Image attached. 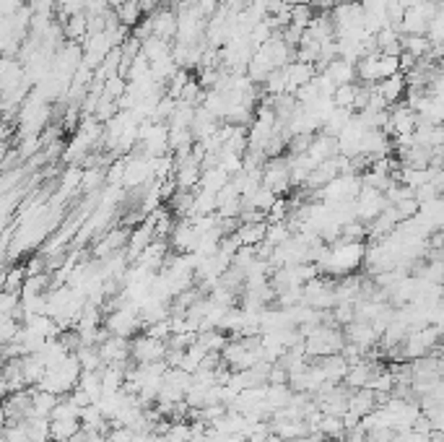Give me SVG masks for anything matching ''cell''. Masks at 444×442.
I'll use <instances>...</instances> for the list:
<instances>
[{
    "mask_svg": "<svg viewBox=\"0 0 444 442\" xmlns=\"http://www.w3.org/2000/svg\"><path fill=\"white\" fill-rule=\"evenodd\" d=\"M361 289H364V276H341L336 284V297H338V304L341 302H359V297H361Z\"/></svg>",
    "mask_w": 444,
    "mask_h": 442,
    "instance_id": "cell-19",
    "label": "cell"
},
{
    "mask_svg": "<svg viewBox=\"0 0 444 442\" xmlns=\"http://www.w3.org/2000/svg\"><path fill=\"white\" fill-rule=\"evenodd\" d=\"M263 185L271 187L275 195H286L294 187L291 183V162L283 157L268 159L263 166Z\"/></svg>",
    "mask_w": 444,
    "mask_h": 442,
    "instance_id": "cell-2",
    "label": "cell"
},
{
    "mask_svg": "<svg viewBox=\"0 0 444 442\" xmlns=\"http://www.w3.org/2000/svg\"><path fill=\"white\" fill-rule=\"evenodd\" d=\"M78 387H83V390L89 393L94 404H99L101 398H104V385H101V369H99V372H83L81 380H78Z\"/></svg>",
    "mask_w": 444,
    "mask_h": 442,
    "instance_id": "cell-34",
    "label": "cell"
},
{
    "mask_svg": "<svg viewBox=\"0 0 444 442\" xmlns=\"http://www.w3.org/2000/svg\"><path fill=\"white\" fill-rule=\"evenodd\" d=\"M27 278H29L27 266H8L6 268V276H3V292H21Z\"/></svg>",
    "mask_w": 444,
    "mask_h": 442,
    "instance_id": "cell-35",
    "label": "cell"
},
{
    "mask_svg": "<svg viewBox=\"0 0 444 442\" xmlns=\"http://www.w3.org/2000/svg\"><path fill=\"white\" fill-rule=\"evenodd\" d=\"M354 115H356V112L343 110V107H336V110L327 115L325 125H322V133H327V136H336V138H338V136H341V133L345 130V125L354 120Z\"/></svg>",
    "mask_w": 444,
    "mask_h": 442,
    "instance_id": "cell-24",
    "label": "cell"
},
{
    "mask_svg": "<svg viewBox=\"0 0 444 442\" xmlns=\"http://www.w3.org/2000/svg\"><path fill=\"white\" fill-rule=\"evenodd\" d=\"M101 185H107V169H99V166H91L83 172V183H81V190L83 193L94 195L99 190Z\"/></svg>",
    "mask_w": 444,
    "mask_h": 442,
    "instance_id": "cell-39",
    "label": "cell"
},
{
    "mask_svg": "<svg viewBox=\"0 0 444 442\" xmlns=\"http://www.w3.org/2000/svg\"><path fill=\"white\" fill-rule=\"evenodd\" d=\"M294 237L289 221H278V224H268V234H265V242H271L273 248H278L283 242H289Z\"/></svg>",
    "mask_w": 444,
    "mask_h": 442,
    "instance_id": "cell-42",
    "label": "cell"
},
{
    "mask_svg": "<svg viewBox=\"0 0 444 442\" xmlns=\"http://www.w3.org/2000/svg\"><path fill=\"white\" fill-rule=\"evenodd\" d=\"M436 198H442L439 195V190H436L434 185L431 183H427V185H421V187H416V201L424 206V203H431V201H436Z\"/></svg>",
    "mask_w": 444,
    "mask_h": 442,
    "instance_id": "cell-54",
    "label": "cell"
},
{
    "mask_svg": "<svg viewBox=\"0 0 444 442\" xmlns=\"http://www.w3.org/2000/svg\"><path fill=\"white\" fill-rule=\"evenodd\" d=\"M78 362H81L83 372H99L104 367V359H101L99 354V346H81L78 351H73Z\"/></svg>",
    "mask_w": 444,
    "mask_h": 442,
    "instance_id": "cell-33",
    "label": "cell"
},
{
    "mask_svg": "<svg viewBox=\"0 0 444 442\" xmlns=\"http://www.w3.org/2000/svg\"><path fill=\"white\" fill-rule=\"evenodd\" d=\"M387 206H390V203H387V198H385L382 190L361 187V193L356 198V216H359V221H364V224H372Z\"/></svg>",
    "mask_w": 444,
    "mask_h": 442,
    "instance_id": "cell-3",
    "label": "cell"
},
{
    "mask_svg": "<svg viewBox=\"0 0 444 442\" xmlns=\"http://www.w3.org/2000/svg\"><path fill=\"white\" fill-rule=\"evenodd\" d=\"M136 440V432L125 427V424H117V427H112L107 432V442H133Z\"/></svg>",
    "mask_w": 444,
    "mask_h": 442,
    "instance_id": "cell-53",
    "label": "cell"
},
{
    "mask_svg": "<svg viewBox=\"0 0 444 442\" xmlns=\"http://www.w3.org/2000/svg\"><path fill=\"white\" fill-rule=\"evenodd\" d=\"M315 19V6H309V3H296V6H291V24L299 29H307Z\"/></svg>",
    "mask_w": 444,
    "mask_h": 442,
    "instance_id": "cell-44",
    "label": "cell"
},
{
    "mask_svg": "<svg viewBox=\"0 0 444 442\" xmlns=\"http://www.w3.org/2000/svg\"><path fill=\"white\" fill-rule=\"evenodd\" d=\"M333 320L336 325H351L356 320V302H341L333 307Z\"/></svg>",
    "mask_w": 444,
    "mask_h": 442,
    "instance_id": "cell-48",
    "label": "cell"
},
{
    "mask_svg": "<svg viewBox=\"0 0 444 442\" xmlns=\"http://www.w3.org/2000/svg\"><path fill=\"white\" fill-rule=\"evenodd\" d=\"M356 97H359V86L356 83H345V86H338L333 101H336V107L356 112Z\"/></svg>",
    "mask_w": 444,
    "mask_h": 442,
    "instance_id": "cell-41",
    "label": "cell"
},
{
    "mask_svg": "<svg viewBox=\"0 0 444 442\" xmlns=\"http://www.w3.org/2000/svg\"><path fill=\"white\" fill-rule=\"evenodd\" d=\"M291 398H294V387L291 385H268L265 404L271 406L273 411H281V408H286L291 404Z\"/></svg>",
    "mask_w": 444,
    "mask_h": 442,
    "instance_id": "cell-32",
    "label": "cell"
},
{
    "mask_svg": "<svg viewBox=\"0 0 444 442\" xmlns=\"http://www.w3.org/2000/svg\"><path fill=\"white\" fill-rule=\"evenodd\" d=\"M431 39L427 34H406L403 37V52H410L416 60H427L429 52H431Z\"/></svg>",
    "mask_w": 444,
    "mask_h": 442,
    "instance_id": "cell-25",
    "label": "cell"
},
{
    "mask_svg": "<svg viewBox=\"0 0 444 442\" xmlns=\"http://www.w3.org/2000/svg\"><path fill=\"white\" fill-rule=\"evenodd\" d=\"M218 166H221L229 177H234L245 169V157H242V154H231V151H221V154H218Z\"/></svg>",
    "mask_w": 444,
    "mask_h": 442,
    "instance_id": "cell-43",
    "label": "cell"
},
{
    "mask_svg": "<svg viewBox=\"0 0 444 442\" xmlns=\"http://www.w3.org/2000/svg\"><path fill=\"white\" fill-rule=\"evenodd\" d=\"M172 50L174 47L162 37H148L143 39V50H141V55H145L151 63H159L164 57H172Z\"/></svg>",
    "mask_w": 444,
    "mask_h": 442,
    "instance_id": "cell-28",
    "label": "cell"
},
{
    "mask_svg": "<svg viewBox=\"0 0 444 442\" xmlns=\"http://www.w3.org/2000/svg\"><path fill=\"white\" fill-rule=\"evenodd\" d=\"M145 333H148V336H154V338H159V341H169V338H172V320H169V318H166V320H159V322H154V325H148V328H145Z\"/></svg>",
    "mask_w": 444,
    "mask_h": 442,
    "instance_id": "cell-50",
    "label": "cell"
},
{
    "mask_svg": "<svg viewBox=\"0 0 444 442\" xmlns=\"http://www.w3.org/2000/svg\"><path fill=\"white\" fill-rule=\"evenodd\" d=\"M403 73L400 71V55H385V52H380V78L385 81V78H392V76Z\"/></svg>",
    "mask_w": 444,
    "mask_h": 442,
    "instance_id": "cell-49",
    "label": "cell"
},
{
    "mask_svg": "<svg viewBox=\"0 0 444 442\" xmlns=\"http://www.w3.org/2000/svg\"><path fill=\"white\" fill-rule=\"evenodd\" d=\"M50 424H52V419H47V416H29L27 419L29 442H50L52 440Z\"/></svg>",
    "mask_w": 444,
    "mask_h": 442,
    "instance_id": "cell-31",
    "label": "cell"
},
{
    "mask_svg": "<svg viewBox=\"0 0 444 442\" xmlns=\"http://www.w3.org/2000/svg\"><path fill=\"white\" fill-rule=\"evenodd\" d=\"M263 89L268 97H281V94H289V78H286V71L283 68H278V71H273L271 76H268V81L263 83Z\"/></svg>",
    "mask_w": 444,
    "mask_h": 442,
    "instance_id": "cell-37",
    "label": "cell"
},
{
    "mask_svg": "<svg viewBox=\"0 0 444 442\" xmlns=\"http://www.w3.org/2000/svg\"><path fill=\"white\" fill-rule=\"evenodd\" d=\"M236 234H239L242 245H252V248H257V245H263L265 242L268 221H247V224H242V227L236 229Z\"/></svg>",
    "mask_w": 444,
    "mask_h": 442,
    "instance_id": "cell-20",
    "label": "cell"
},
{
    "mask_svg": "<svg viewBox=\"0 0 444 442\" xmlns=\"http://www.w3.org/2000/svg\"><path fill=\"white\" fill-rule=\"evenodd\" d=\"M151 16V27H154V37H162L166 42L177 39V29H180V16L174 8H156Z\"/></svg>",
    "mask_w": 444,
    "mask_h": 442,
    "instance_id": "cell-11",
    "label": "cell"
},
{
    "mask_svg": "<svg viewBox=\"0 0 444 442\" xmlns=\"http://www.w3.org/2000/svg\"><path fill=\"white\" fill-rule=\"evenodd\" d=\"M125 3H127V0H109V8H115V10H117L120 6H125Z\"/></svg>",
    "mask_w": 444,
    "mask_h": 442,
    "instance_id": "cell-58",
    "label": "cell"
},
{
    "mask_svg": "<svg viewBox=\"0 0 444 442\" xmlns=\"http://www.w3.org/2000/svg\"><path fill=\"white\" fill-rule=\"evenodd\" d=\"M200 237H203V231H200L190 219H180L172 231L174 252H195L200 245Z\"/></svg>",
    "mask_w": 444,
    "mask_h": 442,
    "instance_id": "cell-9",
    "label": "cell"
},
{
    "mask_svg": "<svg viewBox=\"0 0 444 442\" xmlns=\"http://www.w3.org/2000/svg\"><path fill=\"white\" fill-rule=\"evenodd\" d=\"M356 73L361 78L364 83H380V52H372V55L361 57L359 63H356Z\"/></svg>",
    "mask_w": 444,
    "mask_h": 442,
    "instance_id": "cell-26",
    "label": "cell"
},
{
    "mask_svg": "<svg viewBox=\"0 0 444 442\" xmlns=\"http://www.w3.org/2000/svg\"><path fill=\"white\" fill-rule=\"evenodd\" d=\"M138 310H141V304L127 302L125 307H120V310H115V313H109L107 318H104V328H107L112 336H125V338H130L133 333H138L143 328V320H141Z\"/></svg>",
    "mask_w": 444,
    "mask_h": 442,
    "instance_id": "cell-1",
    "label": "cell"
},
{
    "mask_svg": "<svg viewBox=\"0 0 444 442\" xmlns=\"http://www.w3.org/2000/svg\"><path fill=\"white\" fill-rule=\"evenodd\" d=\"M374 408H377V393L369 390V387H359V390H354L351 398H348V411L361 416V419L366 414H372Z\"/></svg>",
    "mask_w": 444,
    "mask_h": 442,
    "instance_id": "cell-17",
    "label": "cell"
},
{
    "mask_svg": "<svg viewBox=\"0 0 444 442\" xmlns=\"http://www.w3.org/2000/svg\"><path fill=\"white\" fill-rule=\"evenodd\" d=\"M31 398H34V414H31V416H47V419H50L52 408L60 404V398H63V396L47 393V390H42V387L34 385V387H31Z\"/></svg>",
    "mask_w": 444,
    "mask_h": 442,
    "instance_id": "cell-29",
    "label": "cell"
},
{
    "mask_svg": "<svg viewBox=\"0 0 444 442\" xmlns=\"http://www.w3.org/2000/svg\"><path fill=\"white\" fill-rule=\"evenodd\" d=\"M247 6H250V0H224V8L231 10V13H242Z\"/></svg>",
    "mask_w": 444,
    "mask_h": 442,
    "instance_id": "cell-57",
    "label": "cell"
},
{
    "mask_svg": "<svg viewBox=\"0 0 444 442\" xmlns=\"http://www.w3.org/2000/svg\"><path fill=\"white\" fill-rule=\"evenodd\" d=\"M317 432H322L327 440L333 442H343L345 440V424H343V416H330V414H322L317 424Z\"/></svg>",
    "mask_w": 444,
    "mask_h": 442,
    "instance_id": "cell-30",
    "label": "cell"
},
{
    "mask_svg": "<svg viewBox=\"0 0 444 442\" xmlns=\"http://www.w3.org/2000/svg\"><path fill=\"white\" fill-rule=\"evenodd\" d=\"M221 8H224V0H198V6H195V10H198L206 21L213 19Z\"/></svg>",
    "mask_w": 444,
    "mask_h": 442,
    "instance_id": "cell-52",
    "label": "cell"
},
{
    "mask_svg": "<svg viewBox=\"0 0 444 442\" xmlns=\"http://www.w3.org/2000/svg\"><path fill=\"white\" fill-rule=\"evenodd\" d=\"M81 429V419H52V424H50V432H52L55 442H68Z\"/></svg>",
    "mask_w": 444,
    "mask_h": 442,
    "instance_id": "cell-27",
    "label": "cell"
},
{
    "mask_svg": "<svg viewBox=\"0 0 444 442\" xmlns=\"http://www.w3.org/2000/svg\"><path fill=\"white\" fill-rule=\"evenodd\" d=\"M231 183V177L221 169V166H208V169H203V177H200V187L203 190H210V193H221L227 185Z\"/></svg>",
    "mask_w": 444,
    "mask_h": 442,
    "instance_id": "cell-22",
    "label": "cell"
},
{
    "mask_svg": "<svg viewBox=\"0 0 444 442\" xmlns=\"http://www.w3.org/2000/svg\"><path fill=\"white\" fill-rule=\"evenodd\" d=\"M81 406L73 401V396L68 393V396L60 398V404L52 408V414H50V419H81Z\"/></svg>",
    "mask_w": 444,
    "mask_h": 442,
    "instance_id": "cell-38",
    "label": "cell"
},
{
    "mask_svg": "<svg viewBox=\"0 0 444 442\" xmlns=\"http://www.w3.org/2000/svg\"><path fill=\"white\" fill-rule=\"evenodd\" d=\"M24 6H27L24 0H0V13H3V19H10V16H16Z\"/></svg>",
    "mask_w": 444,
    "mask_h": 442,
    "instance_id": "cell-55",
    "label": "cell"
},
{
    "mask_svg": "<svg viewBox=\"0 0 444 442\" xmlns=\"http://www.w3.org/2000/svg\"><path fill=\"white\" fill-rule=\"evenodd\" d=\"M65 39L68 42H78L83 45L86 39H89V16L86 13H78V16H71V19L65 21Z\"/></svg>",
    "mask_w": 444,
    "mask_h": 442,
    "instance_id": "cell-23",
    "label": "cell"
},
{
    "mask_svg": "<svg viewBox=\"0 0 444 442\" xmlns=\"http://www.w3.org/2000/svg\"><path fill=\"white\" fill-rule=\"evenodd\" d=\"M133 359H136V364H151V362H164L166 359V351H169V346L164 341H159V338H154V336H148V333H143V336H136L133 338Z\"/></svg>",
    "mask_w": 444,
    "mask_h": 442,
    "instance_id": "cell-4",
    "label": "cell"
},
{
    "mask_svg": "<svg viewBox=\"0 0 444 442\" xmlns=\"http://www.w3.org/2000/svg\"><path fill=\"white\" fill-rule=\"evenodd\" d=\"M283 71H286V78H289V94H296L301 86H307V83L317 76V68H315V65L299 63V60L289 63Z\"/></svg>",
    "mask_w": 444,
    "mask_h": 442,
    "instance_id": "cell-13",
    "label": "cell"
},
{
    "mask_svg": "<svg viewBox=\"0 0 444 442\" xmlns=\"http://www.w3.org/2000/svg\"><path fill=\"white\" fill-rule=\"evenodd\" d=\"M18 331H21V320L16 315H0V341L10 343L16 341Z\"/></svg>",
    "mask_w": 444,
    "mask_h": 442,
    "instance_id": "cell-45",
    "label": "cell"
},
{
    "mask_svg": "<svg viewBox=\"0 0 444 442\" xmlns=\"http://www.w3.org/2000/svg\"><path fill=\"white\" fill-rule=\"evenodd\" d=\"M138 315H141V320H143V328H148V325H154V322L159 320H166V318L172 315V310H169V302H162V299H156V297H148L145 302H141Z\"/></svg>",
    "mask_w": 444,
    "mask_h": 442,
    "instance_id": "cell-16",
    "label": "cell"
},
{
    "mask_svg": "<svg viewBox=\"0 0 444 442\" xmlns=\"http://www.w3.org/2000/svg\"><path fill=\"white\" fill-rule=\"evenodd\" d=\"M99 354L104 364H127V359L133 357V343L125 336H107L99 346Z\"/></svg>",
    "mask_w": 444,
    "mask_h": 442,
    "instance_id": "cell-8",
    "label": "cell"
},
{
    "mask_svg": "<svg viewBox=\"0 0 444 442\" xmlns=\"http://www.w3.org/2000/svg\"><path fill=\"white\" fill-rule=\"evenodd\" d=\"M21 369H24V378H27L29 385H39L47 375V364L42 359V354H27L21 362Z\"/></svg>",
    "mask_w": 444,
    "mask_h": 442,
    "instance_id": "cell-21",
    "label": "cell"
},
{
    "mask_svg": "<svg viewBox=\"0 0 444 442\" xmlns=\"http://www.w3.org/2000/svg\"><path fill=\"white\" fill-rule=\"evenodd\" d=\"M315 362H317V367L322 369V375H325L330 383H343L348 369H351V364L343 359V354H330V357H322V359H315Z\"/></svg>",
    "mask_w": 444,
    "mask_h": 442,
    "instance_id": "cell-15",
    "label": "cell"
},
{
    "mask_svg": "<svg viewBox=\"0 0 444 442\" xmlns=\"http://www.w3.org/2000/svg\"><path fill=\"white\" fill-rule=\"evenodd\" d=\"M322 73H327L333 81L338 83V86H345V83H354L356 78H359V73H356V63H351V60H345V57H336L333 63H327V68L322 71Z\"/></svg>",
    "mask_w": 444,
    "mask_h": 442,
    "instance_id": "cell-18",
    "label": "cell"
},
{
    "mask_svg": "<svg viewBox=\"0 0 444 442\" xmlns=\"http://www.w3.org/2000/svg\"><path fill=\"white\" fill-rule=\"evenodd\" d=\"M345 338H348V343H356V346H361L364 351L374 349L377 343H380V331L374 328L372 322H364V320H354L351 325H345L343 328Z\"/></svg>",
    "mask_w": 444,
    "mask_h": 442,
    "instance_id": "cell-10",
    "label": "cell"
},
{
    "mask_svg": "<svg viewBox=\"0 0 444 442\" xmlns=\"http://www.w3.org/2000/svg\"><path fill=\"white\" fill-rule=\"evenodd\" d=\"M31 414H34L31 387L6 396V404H3V419H6V422H24V419H29Z\"/></svg>",
    "mask_w": 444,
    "mask_h": 442,
    "instance_id": "cell-7",
    "label": "cell"
},
{
    "mask_svg": "<svg viewBox=\"0 0 444 442\" xmlns=\"http://www.w3.org/2000/svg\"><path fill=\"white\" fill-rule=\"evenodd\" d=\"M366 125L359 115H354V120L345 125V130L338 136V151H341V157H348L354 159L361 154V143H364V136H366Z\"/></svg>",
    "mask_w": 444,
    "mask_h": 442,
    "instance_id": "cell-6",
    "label": "cell"
},
{
    "mask_svg": "<svg viewBox=\"0 0 444 442\" xmlns=\"http://www.w3.org/2000/svg\"><path fill=\"white\" fill-rule=\"evenodd\" d=\"M341 151H338V138L336 136H327V133H317L315 138H312V146H309L307 157L315 162V164H322L327 159H336Z\"/></svg>",
    "mask_w": 444,
    "mask_h": 442,
    "instance_id": "cell-12",
    "label": "cell"
},
{
    "mask_svg": "<svg viewBox=\"0 0 444 442\" xmlns=\"http://www.w3.org/2000/svg\"><path fill=\"white\" fill-rule=\"evenodd\" d=\"M187 83H190V73H187L185 68H180V71L172 76V81L166 83V97H172V99L180 101V97H182V92H185V86H187Z\"/></svg>",
    "mask_w": 444,
    "mask_h": 442,
    "instance_id": "cell-47",
    "label": "cell"
},
{
    "mask_svg": "<svg viewBox=\"0 0 444 442\" xmlns=\"http://www.w3.org/2000/svg\"><path fill=\"white\" fill-rule=\"evenodd\" d=\"M418 120H421L418 112L403 101V104H398V107L390 110V120H387L385 133H387V136H413L418 128Z\"/></svg>",
    "mask_w": 444,
    "mask_h": 442,
    "instance_id": "cell-5",
    "label": "cell"
},
{
    "mask_svg": "<svg viewBox=\"0 0 444 442\" xmlns=\"http://www.w3.org/2000/svg\"><path fill=\"white\" fill-rule=\"evenodd\" d=\"M198 343L203 346V349L208 351H224V346L229 343L227 333L218 331V328H213V331H200L198 333Z\"/></svg>",
    "mask_w": 444,
    "mask_h": 442,
    "instance_id": "cell-40",
    "label": "cell"
},
{
    "mask_svg": "<svg viewBox=\"0 0 444 442\" xmlns=\"http://www.w3.org/2000/svg\"><path fill=\"white\" fill-rule=\"evenodd\" d=\"M117 19H120V24H125V27H130V29H136L138 24H141V16H143V8H141V3L138 0H127L125 6H120L117 10Z\"/></svg>",
    "mask_w": 444,
    "mask_h": 442,
    "instance_id": "cell-36",
    "label": "cell"
},
{
    "mask_svg": "<svg viewBox=\"0 0 444 442\" xmlns=\"http://www.w3.org/2000/svg\"><path fill=\"white\" fill-rule=\"evenodd\" d=\"M431 185L439 190V195H444V166H431Z\"/></svg>",
    "mask_w": 444,
    "mask_h": 442,
    "instance_id": "cell-56",
    "label": "cell"
},
{
    "mask_svg": "<svg viewBox=\"0 0 444 442\" xmlns=\"http://www.w3.org/2000/svg\"><path fill=\"white\" fill-rule=\"evenodd\" d=\"M374 89H377V94H380L387 104H395V101H400L406 97V92H408V78H406V73H398V76H392V78H385V81L374 83Z\"/></svg>",
    "mask_w": 444,
    "mask_h": 442,
    "instance_id": "cell-14",
    "label": "cell"
},
{
    "mask_svg": "<svg viewBox=\"0 0 444 442\" xmlns=\"http://www.w3.org/2000/svg\"><path fill=\"white\" fill-rule=\"evenodd\" d=\"M125 92H127V78H122V76H112V78H107V83H104V94L112 97V99L125 97Z\"/></svg>",
    "mask_w": 444,
    "mask_h": 442,
    "instance_id": "cell-51",
    "label": "cell"
},
{
    "mask_svg": "<svg viewBox=\"0 0 444 442\" xmlns=\"http://www.w3.org/2000/svg\"><path fill=\"white\" fill-rule=\"evenodd\" d=\"M125 172H127V157L112 159V164L107 166V185H120V187H122Z\"/></svg>",
    "mask_w": 444,
    "mask_h": 442,
    "instance_id": "cell-46",
    "label": "cell"
}]
</instances>
